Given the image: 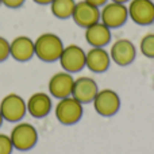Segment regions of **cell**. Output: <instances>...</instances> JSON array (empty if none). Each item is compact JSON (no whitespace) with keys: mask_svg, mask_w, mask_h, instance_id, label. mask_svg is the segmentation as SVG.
Returning a JSON list of instances; mask_svg holds the SVG:
<instances>
[{"mask_svg":"<svg viewBox=\"0 0 154 154\" xmlns=\"http://www.w3.org/2000/svg\"><path fill=\"white\" fill-rule=\"evenodd\" d=\"M85 51L77 45H69L64 48L60 57V64L65 72L76 73L85 66Z\"/></svg>","mask_w":154,"mask_h":154,"instance_id":"cell-6","label":"cell"},{"mask_svg":"<svg viewBox=\"0 0 154 154\" xmlns=\"http://www.w3.org/2000/svg\"><path fill=\"white\" fill-rule=\"evenodd\" d=\"M93 106L99 115L101 116H112L119 111L120 99L118 93L112 89H101L93 99Z\"/></svg>","mask_w":154,"mask_h":154,"instance_id":"cell-5","label":"cell"},{"mask_svg":"<svg viewBox=\"0 0 154 154\" xmlns=\"http://www.w3.org/2000/svg\"><path fill=\"white\" fill-rule=\"evenodd\" d=\"M135 46L128 39H119L111 48V58L119 66H127L135 58Z\"/></svg>","mask_w":154,"mask_h":154,"instance_id":"cell-14","label":"cell"},{"mask_svg":"<svg viewBox=\"0 0 154 154\" xmlns=\"http://www.w3.org/2000/svg\"><path fill=\"white\" fill-rule=\"evenodd\" d=\"M85 2H88L92 5H96V7H100V5H106L107 0H85Z\"/></svg>","mask_w":154,"mask_h":154,"instance_id":"cell-22","label":"cell"},{"mask_svg":"<svg viewBox=\"0 0 154 154\" xmlns=\"http://www.w3.org/2000/svg\"><path fill=\"white\" fill-rule=\"evenodd\" d=\"M10 138L14 149L19 152H29L37 145L38 131L31 123L18 122L10 133Z\"/></svg>","mask_w":154,"mask_h":154,"instance_id":"cell-2","label":"cell"},{"mask_svg":"<svg viewBox=\"0 0 154 154\" xmlns=\"http://www.w3.org/2000/svg\"><path fill=\"white\" fill-rule=\"evenodd\" d=\"M109 30L111 29H108L104 23L97 22V23L87 27L85 39L93 48H103L111 41V31Z\"/></svg>","mask_w":154,"mask_h":154,"instance_id":"cell-16","label":"cell"},{"mask_svg":"<svg viewBox=\"0 0 154 154\" xmlns=\"http://www.w3.org/2000/svg\"><path fill=\"white\" fill-rule=\"evenodd\" d=\"M0 112L4 122L18 123L27 114L26 101L18 93H8L0 100Z\"/></svg>","mask_w":154,"mask_h":154,"instance_id":"cell-3","label":"cell"},{"mask_svg":"<svg viewBox=\"0 0 154 154\" xmlns=\"http://www.w3.org/2000/svg\"><path fill=\"white\" fill-rule=\"evenodd\" d=\"M141 51L143 56L154 58V34H147L141 41Z\"/></svg>","mask_w":154,"mask_h":154,"instance_id":"cell-18","label":"cell"},{"mask_svg":"<svg viewBox=\"0 0 154 154\" xmlns=\"http://www.w3.org/2000/svg\"><path fill=\"white\" fill-rule=\"evenodd\" d=\"M82 116V104L77 101L75 97L60 99V101L56 106V118L60 123L65 126H70L77 123Z\"/></svg>","mask_w":154,"mask_h":154,"instance_id":"cell-4","label":"cell"},{"mask_svg":"<svg viewBox=\"0 0 154 154\" xmlns=\"http://www.w3.org/2000/svg\"><path fill=\"white\" fill-rule=\"evenodd\" d=\"M10 58V41L0 35V62Z\"/></svg>","mask_w":154,"mask_h":154,"instance_id":"cell-20","label":"cell"},{"mask_svg":"<svg viewBox=\"0 0 154 154\" xmlns=\"http://www.w3.org/2000/svg\"><path fill=\"white\" fill-rule=\"evenodd\" d=\"M14 150L12 142L8 134L0 133V154H11Z\"/></svg>","mask_w":154,"mask_h":154,"instance_id":"cell-19","label":"cell"},{"mask_svg":"<svg viewBox=\"0 0 154 154\" xmlns=\"http://www.w3.org/2000/svg\"><path fill=\"white\" fill-rule=\"evenodd\" d=\"M128 10L122 3H108L104 5L103 11L100 12L101 23H104L108 29H118L123 26L127 20Z\"/></svg>","mask_w":154,"mask_h":154,"instance_id":"cell-7","label":"cell"},{"mask_svg":"<svg viewBox=\"0 0 154 154\" xmlns=\"http://www.w3.org/2000/svg\"><path fill=\"white\" fill-rule=\"evenodd\" d=\"M111 57L103 48H92L85 56V65L95 73L106 72L109 68Z\"/></svg>","mask_w":154,"mask_h":154,"instance_id":"cell-15","label":"cell"},{"mask_svg":"<svg viewBox=\"0 0 154 154\" xmlns=\"http://www.w3.org/2000/svg\"><path fill=\"white\" fill-rule=\"evenodd\" d=\"M3 123H4V119H3V115H2V112H0V127L3 126Z\"/></svg>","mask_w":154,"mask_h":154,"instance_id":"cell-25","label":"cell"},{"mask_svg":"<svg viewBox=\"0 0 154 154\" xmlns=\"http://www.w3.org/2000/svg\"><path fill=\"white\" fill-rule=\"evenodd\" d=\"M75 5H76L75 0H53L50 4L51 14L58 19L72 18Z\"/></svg>","mask_w":154,"mask_h":154,"instance_id":"cell-17","label":"cell"},{"mask_svg":"<svg viewBox=\"0 0 154 154\" xmlns=\"http://www.w3.org/2000/svg\"><path fill=\"white\" fill-rule=\"evenodd\" d=\"M72 18L77 26L87 29V27L92 26V24L99 22V19H100V11H99V7L89 4L88 2L84 0V2L76 3Z\"/></svg>","mask_w":154,"mask_h":154,"instance_id":"cell-10","label":"cell"},{"mask_svg":"<svg viewBox=\"0 0 154 154\" xmlns=\"http://www.w3.org/2000/svg\"><path fill=\"white\" fill-rule=\"evenodd\" d=\"M32 2L37 3V4H39V5H48V4H51L53 0H32Z\"/></svg>","mask_w":154,"mask_h":154,"instance_id":"cell-23","label":"cell"},{"mask_svg":"<svg viewBox=\"0 0 154 154\" xmlns=\"http://www.w3.org/2000/svg\"><path fill=\"white\" fill-rule=\"evenodd\" d=\"M112 2H115V3H122V4H125V3L128 2V0H112Z\"/></svg>","mask_w":154,"mask_h":154,"instance_id":"cell-24","label":"cell"},{"mask_svg":"<svg viewBox=\"0 0 154 154\" xmlns=\"http://www.w3.org/2000/svg\"><path fill=\"white\" fill-rule=\"evenodd\" d=\"M26 0H2V5L11 10H16V8H20L24 4Z\"/></svg>","mask_w":154,"mask_h":154,"instance_id":"cell-21","label":"cell"},{"mask_svg":"<svg viewBox=\"0 0 154 154\" xmlns=\"http://www.w3.org/2000/svg\"><path fill=\"white\" fill-rule=\"evenodd\" d=\"M97 92L99 88L95 80L91 79V77H80V79L75 80L72 89V97H75L77 101L84 104L93 101Z\"/></svg>","mask_w":154,"mask_h":154,"instance_id":"cell-13","label":"cell"},{"mask_svg":"<svg viewBox=\"0 0 154 154\" xmlns=\"http://www.w3.org/2000/svg\"><path fill=\"white\" fill-rule=\"evenodd\" d=\"M0 5H2V0H0Z\"/></svg>","mask_w":154,"mask_h":154,"instance_id":"cell-26","label":"cell"},{"mask_svg":"<svg viewBox=\"0 0 154 154\" xmlns=\"http://www.w3.org/2000/svg\"><path fill=\"white\" fill-rule=\"evenodd\" d=\"M27 112L35 119H42L48 116L51 111V97L45 92H35L26 101Z\"/></svg>","mask_w":154,"mask_h":154,"instance_id":"cell-12","label":"cell"},{"mask_svg":"<svg viewBox=\"0 0 154 154\" xmlns=\"http://www.w3.org/2000/svg\"><path fill=\"white\" fill-rule=\"evenodd\" d=\"M35 56L34 41L27 35L15 37L10 42V57L18 62H27Z\"/></svg>","mask_w":154,"mask_h":154,"instance_id":"cell-8","label":"cell"},{"mask_svg":"<svg viewBox=\"0 0 154 154\" xmlns=\"http://www.w3.org/2000/svg\"><path fill=\"white\" fill-rule=\"evenodd\" d=\"M64 43L58 35L53 32H45L41 34L34 41L35 56L43 62H54L58 61L61 53L64 50Z\"/></svg>","mask_w":154,"mask_h":154,"instance_id":"cell-1","label":"cell"},{"mask_svg":"<svg viewBox=\"0 0 154 154\" xmlns=\"http://www.w3.org/2000/svg\"><path fill=\"white\" fill-rule=\"evenodd\" d=\"M73 84H75V79L70 73L58 72L51 76V79L49 80V93L58 100L68 97V96H72Z\"/></svg>","mask_w":154,"mask_h":154,"instance_id":"cell-9","label":"cell"},{"mask_svg":"<svg viewBox=\"0 0 154 154\" xmlns=\"http://www.w3.org/2000/svg\"><path fill=\"white\" fill-rule=\"evenodd\" d=\"M128 15L141 26L152 24L154 22V3L152 0H133L128 7Z\"/></svg>","mask_w":154,"mask_h":154,"instance_id":"cell-11","label":"cell"}]
</instances>
